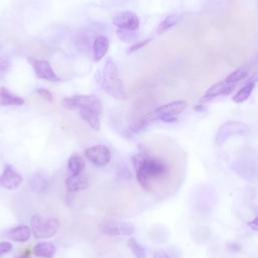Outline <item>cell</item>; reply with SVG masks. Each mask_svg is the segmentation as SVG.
I'll return each mask as SVG.
<instances>
[{
  "label": "cell",
  "instance_id": "obj_24",
  "mask_svg": "<svg viewBox=\"0 0 258 258\" xmlns=\"http://www.w3.org/2000/svg\"><path fill=\"white\" fill-rule=\"evenodd\" d=\"M178 22V17L174 14H170L167 15L157 26V33L158 34H162L164 32H166L167 30H169L170 28H172L173 26H175Z\"/></svg>",
  "mask_w": 258,
  "mask_h": 258
},
{
  "label": "cell",
  "instance_id": "obj_22",
  "mask_svg": "<svg viewBox=\"0 0 258 258\" xmlns=\"http://www.w3.org/2000/svg\"><path fill=\"white\" fill-rule=\"evenodd\" d=\"M255 88V82H250L248 84H246L244 87H242L233 97V101L237 104H240V103H243L245 102L249 97L250 95L252 94L253 90Z\"/></svg>",
  "mask_w": 258,
  "mask_h": 258
},
{
  "label": "cell",
  "instance_id": "obj_10",
  "mask_svg": "<svg viewBox=\"0 0 258 258\" xmlns=\"http://www.w3.org/2000/svg\"><path fill=\"white\" fill-rule=\"evenodd\" d=\"M28 62L32 66L34 70V74L38 79L46 80L48 82H59L60 78L52 70L51 64L48 60L45 59H37L33 57L27 58Z\"/></svg>",
  "mask_w": 258,
  "mask_h": 258
},
{
  "label": "cell",
  "instance_id": "obj_20",
  "mask_svg": "<svg viewBox=\"0 0 258 258\" xmlns=\"http://www.w3.org/2000/svg\"><path fill=\"white\" fill-rule=\"evenodd\" d=\"M68 169L71 175H78L85 169V160L79 154H73L68 160Z\"/></svg>",
  "mask_w": 258,
  "mask_h": 258
},
{
  "label": "cell",
  "instance_id": "obj_25",
  "mask_svg": "<svg viewBox=\"0 0 258 258\" xmlns=\"http://www.w3.org/2000/svg\"><path fill=\"white\" fill-rule=\"evenodd\" d=\"M128 247L135 256V258H147L146 251L142 245H140L136 239L130 238L128 240Z\"/></svg>",
  "mask_w": 258,
  "mask_h": 258
},
{
  "label": "cell",
  "instance_id": "obj_15",
  "mask_svg": "<svg viewBox=\"0 0 258 258\" xmlns=\"http://www.w3.org/2000/svg\"><path fill=\"white\" fill-rule=\"evenodd\" d=\"M89 181L88 178L82 174L70 175L66 179V187L70 192H76L88 188Z\"/></svg>",
  "mask_w": 258,
  "mask_h": 258
},
{
  "label": "cell",
  "instance_id": "obj_8",
  "mask_svg": "<svg viewBox=\"0 0 258 258\" xmlns=\"http://www.w3.org/2000/svg\"><path fill=\"white\" fill-rule=\"evenodd\" d=\"M86 158L96 166L102 167L111 161V151L106 145L98 144L85 149Z\"/></svg>",
  "mask_w": 258,
  "mask_h": 258
},
{
  "label": "cell",
  "instance_id": "obj_4",
  "mask_svg": "<svg viewBox=\"0 0 258 258\" xmlns=\"http://www.w3.org/2000/svg\"><path fill=\"white\" fill-rule=\"evenodd\" d=\"M61 106L68 110H89L101 115L103 113V104L95 95H74L63 98Z\"/></svg>",
  "mask_w": 258,
  "mask_h": 258
},
{
  "label": "cell",
  "instance_id": "obj_30",
  "mask_svg": "<svg viewBox=\"0 0 258 258\" xmlns=\"http://www.w3.org/2000/svg\"><path fill=\"white\" fill-rule=\"evenodd\" d=\"M249 228H251L254 231H258V217H256L254 220L248 222Z\"/></svg>",
  "mask_w": 258,
  "mask_h": 258
},
{
  "label": "cell",
  "instance_id": "obj_33",
  "mask_svg": "<svg viewBox=\"0 0 258 258\" xmlns=\"http://www.w3.org/2000/svg\"><path fill=\"white\" fill-rule=\"evenodd\" d=\"M228 247H229V249H230L231 251H235L234 249H236V251H239V250L241 249L238 244H229Z\"/></svg>",
  "mask_w": 258,
  "mask_h": 258
},
{
  "label": "cell",
  "instance_id": "obj_29",
  "mask_svg": "<svg viewBox=\"0 0 258 258\" xmlns=\"http://www.w3.org/2000/svg\"><path fill=\"white\" fill-rule=\"evenodd\" d=\"M12 250V244L10 242H0V258L2 255L7 254L8 252H10Z\"/></svg>",
  "mask_w": 258,
  "mask_h": 258
},
{
  "label": "cell",
  "instance_id": "obj_32",
  "mask_svg": "<svg viewBox=\"0 0 258 258\" xmlns=\"http://www.w3.org/2000/svg\"><path fill=\"white\" fill-rule=\"evenodd\" d=\"M10 63L5 59H0V71H5L9 68Z\"/></svg>",
  "mask_w": 258,
  "mask_h": 258
},
{
  "label": "cell",
  "instance_id": "obj_14",
  "mask_svg": "<svg viewBox=\"0 0 258 258\" xmlns=\"http://www.w3.org/2000/svg\"><path fill=\"white\" fill-rule=\"evenodd\" d=\"M109 39L105 35L96 36L93 42V59L95 61L101 60L109 49Z\"/></svg>",
  "mask_w": 258,
  "mask_h": 258
},
{
  "label": "cell",
  "instance_id": "obj_28",
  "mask_svg": "<svg viewBox=\"0 0 258 258\" xmlns=\"http://www.w3.org/2000/svg\"><path fill=\"white\" fill-rule=\"evenodd\" d=\"M36 94L41 97L44 101H47L49 103H51L53 101V96L52 94L47 90V89H44V88H38L35 90Z\"/></svg>",
  "mask_w": 258,
  "mask_h": 258
},
{
  "label": "cell",
  "instance_id": "obj_17",
  "mask_svg": "<svg viewBox=\"0 0 258 258\" xmlns=\"http://www.w3.org/2000/svg\"><path fill=\"white\" fill-rule=\"evenodd\" d=\"M24 100L11 93L6 87H0V105L1 106H21Z\"/></svg>",
  "mask_w": 258,
  "mask_h": 258
},
{
  "label": "cell",
  "instance_id": "obj_2",
  "mask_svg": "<svg viewBox=\"0 0 258 258\" xmlns=\"http://www.w3.org/2000/svg\"><path fill=\"white\" fill-rule=\"evenodd\" d=\"M101 85L107 94H110L114 98L120 100L126 99V92L124 90L122 81L119 79L117 64L112 57H108L105 61L102 72Z\"/></svg>",
  "mask_w": 258,
  "mask_h": 258
},
{
  "label": "cell",
  "instance_id": "obj_23",
  "mask_svg": "<svg viewBox=\"0 0 258 258\" xmlns=\"http://www.w3.org/2000/svg\"><path fill=\"white\" fill-rule=\"evenodd\" d=\"M248 74H249V69H248V67L244 66V67H241V68L237 69L236 71L232 72L230 75L227 76V78L225 80L230 84L236 85L239 82H241L242 80H244L248 76Z\"/></svg>",
  "mask_w": 258,
  "mask_h": 258
},
{
  "label": "cell",
  "instance_id": "obj_1",
  "mask_svg": "<svg viewBox=\"0 0 258 258\" xmlns=\"http://www.w3.org/2000/svg\"><path fill=\"white\" fill-rule=\"evenodd\" d=\"M138 183L146 190H151V180L160 179L169 172L167 162L159 157L138 153L132 157Z\"/></svg>",
  "mask_w": 258,
  "mask_h": 258
},
{
  "label": "cell",
  "instance_id": "obj_6",
  "mask_svg": "<svg viewBox=\"0 0 258 258\" xmlns=\"http://www.w3.org/2000/svg\"><path fill=\"white\" fill-rule=\"evenodd\" d=\"M249 131L250 129L248 125H246L241 121H237V120L227 121L219 127L216 133V137H215L216 144L220 146L224 144L229 138L233 136L246 135L249 133Z\"/></svg>",
  "mask_w": 258,
  "mask_h": 258
},
{
  "label": "cell",
  "instance_id": "obj_26",
  "mask_svg": "<svg viewBox=\"0 0 258 258\" xmlns=\"http://www.w3.org/2000/svg\"><path fill=\"white\" fill-rule=\"evenodd\" d=\"M116 33L118 37L124 42H132L136 38V34H134V31L126 29H117Z\"/></svg>",
  "mask_w": 258,
  "mask_h": 258
},
{
  "label": "cell",
  "instance_id": "obj_5",
  "mask_svg": "<svg viewBox=\"0 0 258 258\" xmlns=\"http://www.w3.org/2000/svg\"><path fill=\"white\" fill-rule=\"evenodd\" d=\"M30 229L36 239H48L57 233L59 222L54 217L43 218L40 215H33L30 218Z\"/></svg>",
  "mask_w": 258,
  "mask_h": 258
},
{
  "label": "cell",
  "instance_id": "obj_7",
  "mask_svg": "<svg viewBox=\"0 0 258 258\" xmlns=\"http://www.w3.org/2000/svg\"><path fill=\"white\" fill-rule=\"evenodd\" d=\"M98 228L102 234L109 236H130L135 232L133 224L120 221H104Z\"/></svg>",
  "mask_w": 258,
  "mask_h": 258
},
{
  "label": "cell",
  "instance_id": "obj_27",
  "mask_svg": "<svg viewBox=\"0 0 258 258\" xmlns=\"http://www.w3.org/2000/svg\"><path fill=\"white\" fill-rule=\"evenodd\" d=\"M150 41H151V38H146V39H143L141 41H138V42H135V43L131 44L130 47L127 49V53H132V52H135V51L139 50L141 47L147 45Z\"/></svg>",
  "mask_w": 258,
  "mask_h": 258
},
{
  "label": "cell",
  "instance_id": "obj_21",
  "mask_svg": "<svg viewBox=\"0 0 258 258\" xmlns=\"http://www.w3.org/2000/svg\"><path fill=\"white\" fill-rule=\"evenodd\" d=\"M80 117L88 123V125L93 128L96 131L100 130L101 124H100V115H98L97 113L93 112V111H89V110H80L78 111Z\"/></svg>",
  "mask_w": 258,
  "mask_h": 258
},
{
  "label": "cell",
  "instance_id": "obj_34",
  "mask_svg": "<svg viewBox=\"0 0 258 258\" xmlns=\"http://www.w3.org/2000/svg\"><path fill=\"white\" fill-rule=\"evenodd\" d=\"M15 258H30L29 256H20V257H15Z\"/></svg>",
  "mask_w": 258,
  "mask_h": 258
},
{
  "label": "cell",
  "instance_id": "obj_12",
  "mask_svg": "<svg viewBox=\"0 0 258 258\" xmlns=\"http://www.w3.org/2000/svg\"><path fill=\"white\" fill-rule=\"evenodd\" d=\"M22 182L23 177L17 173L10 164H6L0 174V186L8 190H13L17 189Z\"/></svg>",
  "mask_w": 258,
  "mask_h": 258
},
{
  "label": "cell",
  "instance_id": "obj_16",
  "mask_svg": "<svg viewBox=\"0 0 258 258\" xmlns=\"http://www.w3.org/2000/svg\"><path fill=\"white\" fill-rule=\"evenodd\" d=\"M31 234H32V232H31L30 227L25 226V225H20V226L10 229L7 232L6 236L8 237V239H10L14 242L22 243V242H26L30 238Z\"/></svg>",
  "mask_w": 258,
  "mask_h": 258
},
{
  "label": "cell",
  "instance_id": "obj_3",
  "mask_svg": "<svg viewBox=\"0 0 258 258\" xmlns=\"http://www.w3.org/2000/svg\"><path fill=\"white\" fill-rule=\"evenodd\" d=\"M186 106H187V104L183 100H177V101L167 103V104L162 105V106L154 109L153 111L147 113L143 117L141 122L143 123V125H146V124L156 121V120L172 122L174 120L173 116L182 113L185 110Z\"/></svg>",
  "mask_w": 258,
  "mask_h": 258
},
{
  "label": "cell",
  "instance_id": "obj_11",
  "mask_svg": "<svg viewBox=\"0 0 258 258\" xmlns=\"http://www.w3.org/2000/svg\"><path fill=\"white\" fill-rule=\"evenodd\" d=\"M255 161L256 159H254L253 156L250 154L237 160L235 163H233L232 167L242 177L246 179H252L257 177L258 175L257 163Z\"/></svg>",
  "mask_w": 258,
  "mask_h": 258
},
{
  "label": "cell",
  "instance_id": "obj_19",
  "mask_svg": "<svg viewBox=\"0 0 258 258\" xmlns=\"http://www.w3.org/2000/svg\"><path fill=\"white\" fill-rule=\"evenodd\" d=\"M30 190L35 195L44 194L48 187L47 179L40 173H34L29 180Z\"/></svg>",
  "mask_w": 258,
  "mask_h": 258
},
{
  "label": "cell",
  "instance_id": "obj_13",
  "mask_svg": "<svg viewBox=\"0 0 258 258\" xmlns=\"http://www.w3.org/2000/svg\"><path fill=\"white\" fill-rule=\"evenodd\" d=\"M236 85L228 83L226 80H223L219 83L214 84L210 89L207 90L205 95L201 98V102H207L210 101L220 95H228L232 93L235 89Z\"/></svg>",
  "mask_w": 258,
  "mask_h": 258
},
{
  "label": "cell",
  "instance_id": "obj_9",
  "mask_svg": "<svg viewBox=\"0 0 258 258\" xmlns=\"http://www.w3.org/2000/svg\"><path fill=\"white\" fill-rule=\"evenodd\" d=\"M112 22L118 29H126L130 31L137 30L140 25L137 14L130 10L116 13L112 18Z\"/></svg>",
  "mask_w": 258,
  "mask_h": 258
},
{
  "label": "cell",
  "instance_id": "obj_18",
  "mask_svg": "<svg viewBox=\"0 0 258 258\" xmlns=\"http://www.w3.org/2000/svg\"><path fill=\"white\" fill-rule=\"evenodd\" d=\"M56 247L50 242H41L33 247V254L38 258H53Z\"/></svg>",
  "mask_w": 258,
  "mask_h": 258
},
{
  "label": "cell",
  "instance_id": "obj_31",
  "mask_svg": "<svg viewBox=\"0 0 258 258\" xmlns=\"http://www.w3.org/2000/svg\"><path fill=\"white\" fill-rule=\"evenodd\" d=\"M154 258H170L163 250H158L154 253Z\"/></svg>",
  "mask_w": 258,
  "mask_h": 258
}]
</instances>
